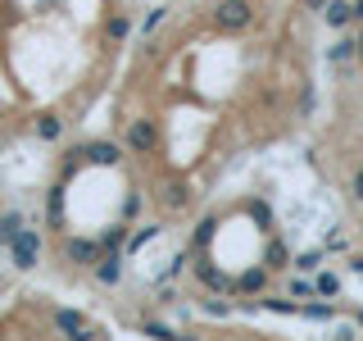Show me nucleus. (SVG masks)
Masks as SVG:
<instances>
[{
    "mask_svg": "<svg viewBox=\"0 0 363 341\" xmlns=\"http://www.w3.org/2000/svg\"><path fill=\"white\" fill-rule=\"evenodd\" d=\"M5 250H9V264H14V269H23V273L37 269V259H41V232H37V227H18L14 242H9Z\"/></svg>",
    "mask_w": 363,
    "mask_h": 341,
    "instance_id": "nucleus-1",
    "label": "nucleus"
},
{
    "mask_svg": "<svg viewBox=\"0 0 363 341\" xmlns=\"http://www.w3.org/2000/svg\"><path fill=\"white\" fill-rule=\"evenodd\" d=\"M105 255V246H100V237H68L64 242V259L77 269H96V259Z\"/></svg>",
    "mask_w": 363,
    "mask_h": 341,
    "instance_id": "nucleus-2",
    "label": "nucleus"
},
{
    "mask_svg": "<svg viewBox=\"0 0 363 341\" xmlns=\"http://www.w3.org/2000/svg\"><path fill=\"white\" fill-rule=\"evenodd\" d=\"M196 278H200L213 296H236V278H232L227 269H218L209 255H200V259H196Z\"/></svg>",
    "mask_w": 363,
    "mask_h": 341,
    "instance_id": "nucleus-3",
    "label": "nucleus"
},
{
    "mask_svg": "<svg viewBox=\"0 0 363 341\" xmlns=\"http://www.w3.org/2000/svg\"><path fill=\"white\" fill-rule=\"evenodd\" d=\"M82 164H96V168H113L123 159V146L118 141H86V146H77L73 151Z\"/></svg>",
    "mask_w": 363,
    "mask_h": 341,
    "instance_id": "nucleus-4",
    "label": "nucleus"
},
{
    "mask_svg": "<svg viewBox=\"0 0 363 341\" xmlns=\"http://www.w3.org/2000/svg\"><path fill=\"white\" fill-rule=\"evenodd\" d=\"M218 28H227V32H241V28H250V18H255V9L245 5V0H223L218 5Z\"/></svg>",
    "mask_w": 363,
    "mask_h": 341,
    "instance_id": "nucleus-5",
    "label": "nucleus"
},
{
    "mask_svg": "<svg viewBox=\"0 0 363 341\" xmlns=\"http://www.w3.org/2000/svg\"><path fill=\"white\" fill-rule=\"evenodd\" d=\"M123 255H128V250H105V255L96 259L91 273H96L100 287H118V282H123Z\"/></svg>",
    "mask_w": 363,
    "mask_h": 341,
    "instance_id": "nucleus-6",
    "label": "nucleus"
},
{
    "mask_svg": "<svg viewBox=\"0 0 363 341\" xmlns=\"http://www.w3.org/2000/svg\"><path fill=\"white\" fill-rule=\"evenodd\" d=\"M323 23L332 32L350 28V23H354V0H327V5H323Z\"/></svg>",
    "mask_w": 363,
    "mask_h": 341,
    "instance_id": "nucleus-7",
    "label": "nucleus"
},
{
    "mask_svg": "<svg viewBox=\"0 0 363 341\" xmlns=\"http://www.w3.org/2000/svg\"><path fill=\"white\" fill-rule=\"evenodd\" d=\"M268 273H281V269H291V246L281 242V237H268V246H264V259H259Z\"/></svg>",
    "mask_w": 363,
    "mask_h": 341,
    "instance_id": "nucleus-8",
    "label": "nucleus"
},
{
    "mask_svg": "<svg viewBox=\"0 0 363 341\" xmlns=\"http://www.w3.org/2000/svg\"><path fill=\"white\" fill-rule=\"evenodd\" d=\"M264 287H268V269L264 264L241 269V278H236V296H264Z\"/></svg>",
    "mask_w": 363,
    "mask_h": 341,
    "instance_id": "nucleus-9",
    "label": "nucleus"
},
{
    "mask_svg": "<svg viewBox=\"0 0 363 341\" xmlns=\"http://www.w3.org/2000/svg\"><path fill=\"white\" fill-rule=\"evenodd\" d=\"M128 146L132 151H155V119H132V128H128Z\"/></svg>",
    "mask_w": 363,
    "mask_h": 341,
    "instance_id": "nucleus-10",
    "label": "nucleus"
},
{
    "mask_svg": "<svg viewBox=\"0 0 363 341\" xmlns=\"http://www.w3.org/2000/svg\"><path fill=\"white\" fill-rule=\"evenodd\" d=\"M323 255H327L323 246H309V250H300V255H291V269L295 273H318L323 269Z\"/></svg>",
    "mask_w": 363,
    "mask_h": 341,
    "instance_id": "nucleus-11",
    "label": "nucleus"
},
{
    "mask_svg": "<svg viewBox=\"0 0 363 341\" xmlns=\"http://www.w3.org/2000/svg\"><path fill=\"white\" fill-rule=\"evenodd\" d=\"M37 136H41V141H60V136H64V119H60V114H41V119H37Z\"/></svg>",
    "mask_w": 363,
    "mask_h": 341,
    "instance_id": "nucleus-12",
    "label": "nucleus"
},
{
    "mask_svg": "<svg viewBox=\"0 0 363 341\" xmlns=\"http://www.w3.org/2000/svg\"><path fill=\"white\" fill-rule=\"evenodd\" d=\"M100 246L105 250H128V223H113V227H105V232H100Z\"/></svg>",
    "mask_w": 363,
    "mask_h": 341,
    "instance_id": "nucleus-13",
    "label": "nucleus"
},
{
    "mask_svg": "<svg viewBox=\"0 0 363 341\" xmlns=\"http://www.w3.org/2000/svg\"><path fill=\"white\" fill-rule=\"evenodd\" d=\"M286 296H295V301H318V282L304 278V273H295L291 287H286Z\"/></svg>",
    "mask_w": 363,
    "mask_h": 341,
    "instance_id": "nucleus-14",
    "label": "nucleus"
},
{
    "mask_svg": "<svg viewBox=\"0 0 363 341\" xmlns=\"http://www.w3.org/2000/svg\"><path fill=\"white\" fill-rule=\"evenodd\" d=\"M354 50H359L354 37H336V45L327 50V60H332V64H350V60H354Z\"/></svg>",
    "mask_w": 363,
    "mask_h": 341,
    "instance_id": "nucleus-15",
    "label": "nucleus"
},
{
    "mask_svg": "<svg viewBox=\"0 0 363 341\" xmlns=\"http://www.w3.org/2000/svg\"><path fill=\"white\" fill-rule=\"evenodd\" d=\"M164 205H168V210H186V205H191V191H186V182H168V191H164Z\"/></svg>",
    "mask_w": 363,
    "mask_h": 341,
    "instance_id": "nucleus-16",
    "label": "nucleus"
},
{
    "mask_svg": "<svg viewBox=\"0 0 363 341\" xmlns=\"http://www.w3.org/2000/svg\"><path fill=\"white\" fill-rule=\"evenodd\" d=\"M213 232H218V214H204V219H200V227H196V237H191V246H196V250H204Z\"/></svg>",
    "mask_w": 363,
    "mask_h": 341,
    "instance_id": "nucleus-17",
    "label": "nucleus"
},
{
    "mask_svg": "<svg viewBox=\"0 0 363 341\" xmlns=\"http://www.w3.org/2000/svg\"><path fill=\"white\" fill-rule=\"evenodd\" d=\"M23 227V214L18 210H9V214H0V246H9L14 242V232Z\"/></svg>",
    "mask_w": 363,
    "mask_h": 341,
    "instance_id": "nucleus-18",
    "label": "nucleus"
},
{
    "mask_svg": "<svg viewBox=\"0 0 363 341\" xmlns=\"http://www.w3.org/2000/svg\"><path fill=\"white\" fill-rule=\"evenodd\" d=\"M318 296H340V273H332V269H318Z\"/></svg>",
    "mask_w": 363,
    "mask_h": 341,
    "instance_id": "nucleus-19",
    "label": "nucleus"
},
{
    "mask_svg": "<svg viewBox=\"0 0 363 341\" xmlns=\"http://www.w3.org/2000/svg\"><path fill=\"white\" fill-rule=\"evenodd\" d=\"M250 214H255L259 232H272V205L268 200H250Z\"/></svg>",
    "mask_w": 363,
    "mask_h": 341,
    "instance_id": "nucleus-20",
    "label": "nucleus"
},
{
    "mask_svg": "<svg viewBox=\"0 0 363 341\" xmlns=\"http://www.w3.org/2000/svg\"><path fill=\"white\" fill-rule=\"evenodd\" d=\"M164 18H168V9H164V5H159V9H150V14L141 18V37H155V28H159Z\"/></svg>",
    "mask_w": 363,
    "mask_h": 341,
    "instance_id": "nucleus-21",
    "label": "nucleus"
},
{
    "mask_svg": "<svg viewBox=\"0 0 363 341\" xmlns=\"http://www.w3.org/2000/svg\"><path fill=\"white\" fill-rule=\"evenodd\" d=\"M128 32H132L128 14H113V18H109V37H113V41H123V37H128Z\"/></svg>",
    "mask_w": 363,
    "mask_h": 341,
    "instance_id": "nucleus-22",
    "label": "nucleus"
},
{
    "mask_svg": "<svg viewBox=\"0 0 363 341\" xmlns=\"http://www.w3.org/2000/svg\"><path fill=\"white\" fill-rule=\"evenodd\" d=\"M141 332H145V337H159V341H177V332H173L168 323H145Z\"/></svg>",
    "mask_w": 363,
    "mask_h": 341,
    "instance_id": "nucleus-23",
    "label": "nucleus"
},
{
    "mask_svg": "<svg viewBox=\"0 0 363 341\" xmlns=\"http://www.w3.org/2000/svg\"><path fill=\"white\" fill-rule=\"evenodd\" d=\"M136 210H141V196H136V191H132V196H128V200H123V210H118V219H123V223H132V219H136Z\"/></svg>",
    "mask_w": 363,
    "mask_h": 341,
    "instance_id": "nucleus-24",
    "label": "nucleus"
},
{
    "mask_svg": "<svg viewBox=\"0 0 363 341\" xmlns=\"http://www.w3.org/2000/svg\"><path fill=\"white\" fill-rule=\"evenodd\" d=\"M323 250H336V255H345V250H350V242H345L340 232H327V237H323Z\"/></svg>",
    "mask_w": 363,
    "mask_h": 341,
    "instance_id": "nucleus-25",
    "label": "nucleus"
},
{
    "mask_svg": "<svg viewBox=\"0 0 363 341\" xmlns=\"http://www.w3.org/2000/svg\"><path fill=\"white\" fill-rule=\"evenodd\" d=\"M350 187H354V200H363V168L354 173V182H350Z\"/></svg>",
    "mask_w": 363,
    "mask_h": 341,
    "instance_id": "nucleus-26",
    "label": "nucleus"
},
{
    "mask_svg": "<svg viewBox=\"0 0 363 341\" xmlns=\"http://www.w3.org/2000/svg\"><path fill=\"white\" fill-rule=\"evenodd\" d=\"M350 269H354V273H363V255H350Z\"/></svg>",
    "mask_w": 363,
    "mask_h": 341,
    "instance_id": "nucleus-27",
    "label": "nucleus"
},
{
    "mask_svg": "<svg viewBox=\"0 0 363 341\" xmlns=\"http://www.w3.org/2000/svg\"><path fill=\"white\" fill-rule=\"evenodd\" d=\"M354 41H359V50H354V60L363 64V32H359V37H354Z\"/></svg>",
    "mask_w": 363,
    "mask_h": 341,
    "instance_id": "nucleus-28",
    "label": "nucleus"
},
{
    "mask_svg": "<svg viewBox=\"0 0 363 341\" xmlns=\"http://www.w3.org/2000/svg\"><path fill=\"white\" fill-rule=\"evenodd\" d=\"M354 18H363V0H354Z\"/></svg>",
    "mask_w": 363,
    "mask_h": 341,
    "instance_id": "nucleus-29",
    "label": "nucleus"
},
{
    "mask_svg": "<svg viewBox=\"0 0 363 341\" xmlns=\"http://www.w3.org/2000/svg\"><path fill=\"white\" fill-rule=\"evenodd\" d=\"M354 328H363V310H359V314H354Z\"/></svg>",
    "mask_w": 363,
    "mask_h": 341,
    "instance_id": "nucleus-30",
    "label": "nucleus"
},
{
    "mask_svg": "<svg viewBox=\"0 0 363 341\" xmlns=\"http://www.w3.org/2000/svg\"><path fill=\"white\" fill-rule=\"evenodd\" d=\"M309 5H313V9H323V5H327V0H309Z\"/></svg>",
    "mask_w": 363,
    "mask_h": 341,
    "instance_id": "nucleus-31",
    "label": "nucleus"
}]
</instances>
